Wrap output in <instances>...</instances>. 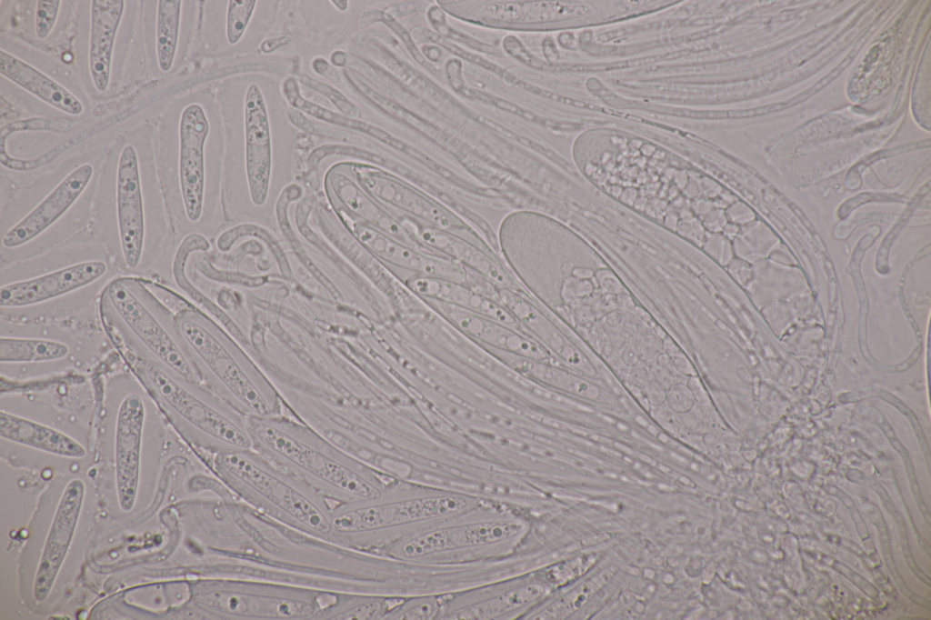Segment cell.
<instances>
[{
    "label": "cell",
    "instance_id": "cell-1",
    "mask_svg": "<svg viewBox=\"0 0 931 620\" xmlns=\"http://www.w3.org/2000/svg\"><path fill=\"white\" fill-rule=\"evenodd\" d=\"M212 514V579L283 585L327 597L368 595L365 549L285 524L233 493L215 496Z\"/></svg>",
    "mask_w": 931,
    "mask_h": 620
},
{
    "label": "cell",
    "instance_id": "cell-2",
    "mask_svg": "<svg viewBox=\"0 0 931 620\" xmlns=\"http://www.w3.org/2000/svg\"><path fill=\"white\" fill-rule=\"evenodd\" d=\"M144 168L137 148L121 146L115 159L112 195L94 212L95 239L122 270L136 272L158 260L172 226L162 205L146 198Z\"/></svg>",
    "mask_w": 931,
    "mask_h": 620
},
{
    "label": "cell",
    "instance_id": "cell-3",
    "mask_svg": "<svg viewBox=\"0 0 931 620\" xmlns=\"http://www.w3.org/2000/svg\"><path fill=\"white\" fill-rule=\"evenodd\" d=\"M214 466L217 477L245 503L285 524L336 541L330 502L268 458L251 449L222 452L216 455Z\"/></svg>",
    "mask_w": 931,
    "mask_h": 620
},
{
    "label": "cell",
    "instance_id": "cell-4",
    "mask_svg": "<svg viewBox=\"0 0 931 620\" xmlns=\"http://www.w3.org/2000/svg\"><path fill=\"white\" fill-rule=\"evenodd\" d=\"M95 172L89 162L77 164L40 198L4 213L1 260L5 264L25 260L75 240L88 225L89 210L81 202Z\"/></svg>",
    "mask_w": 931,
    "mask_h": 620
},
{
    "label": "cell",
    "instance_id": "cell-5",
    "mask_svg": "<svg viewBox=\"0 0 931 620\" xmlns=\"http://www.w3.org/2000/svg\"><path fill=\"white\" fill-rule=\"evenodd\" d=\"M265 456L315 488L335 506L379 498L382 491L348 457L304 431L268 418L246 423Z\"/></svg>",
    "mask_w": 931,
    "mask_h": 620
},
{
    "label": "cell",
    "instance_id": "cell-6",
    "mask_svg": "<svg viewBox=\"0 0 931 620\" xmlns=\"http://www.w3.org/2000/svg\"><path fill=\"white\" fill-rule=\"evenodd\" d=\"M114 261L97 240L75 239L36 256L5 264L19 274L0 286L2 309L48 304L85 290L110 275Z\"/></svg>",
    "mask_w": 931,
    "mask_h": 620
},
{
    "label": "cell",
    "instance_id": "cell-7",
    "mask_svg": "<svg viewBox=\"0 0 931 620\" xmlns=\"http://www.w3.org/2000/svg\"><path fill=\"white\" fill-rule=\"evenodd\" d=\"M196 602L213 619L315 620L333 597L283 585L208 579L200 585Z\"/></svg>",
    "mask_w": 931,
    "mask_h": 620
},
{
    "label": "cell",
    "instance_id": "cell-8",
    "mask_svg": "<svg viewBox=\"0 0 931 620\" xmlns=\"http://www.w3.org/2000/svg\"><path fill=\"white\" fill-rule=\"evenodd\" d=\"M240 99L229 121L239 126L244 144L245 179L252 202L263 205L273 175L275 133L285 124L283 98L277 85L263 76L238 79Z\"/></svg>",
    "mask_w": 931,
    "mask_h": 620
},
{
    "label": "cell",
    "instance_id": "cell-9",
    "mask_svg": "<svg viewBox=\"0 0 931 620\" xmlns=\"http://www.w3.org/2000/svg\"><path fill=\"white\" fill-rule=\"evenodd\" d=\"M198 102L181 112L175 159V198L170 204L172 226L180 234L197 225L204 215L207 185L206 148L221 122ZM188 234V235H189Z\"/></svg>",
    "mask_w": 931,
    "mask_h": 620
},
{
    "label": "cell",
    "instance_id": "cell-10",
    "mask_svg": "<svg viewBox=\"0 0 931 620\" xmlns=\"http://www.w3.org/2000/svg\"><path fill=\"white\" fill-rule=\"evenodd\" d=\"M104 303L122 325L151 353L185 381L195 375L178 344L151 305L152 294L144 279L121 276L105 287Z\"/></svg>",
    "mask_w": 931,
    "mask_h": 620
},
{
    "label": "cell",
    "instance_id": "cell-11",
    "mask_svg": "<svg viewBox=\"0 0 931 620\" xmlns=\"http://www.w3.org/2000/svg\"><path fill=\"white\" fill-rule=\"evenodd\" d=\"M145 372L154 388L170 407L194 427L217 442L223 452L252 449L253 440L246 424L208 405L157 365L148 363Z\"/></svg>",
    "mask_w": 931,
    "mask_h": 620
},
{
    "label": "cell",
    "instance_id": "cell-12",
    "mask_svg": "<svg viewBox=\"0 0 931 620\" xmlns=\"http://www.w3.org/2000/svg\"><path fill=\"white\" fill-rule=\"evenodd\" d=\"M182 338L211 372L251 413L252 417L268 418L272 408L257 387L216 336L189 312L175 317Z\"/></svg>",
    "mask_w": 931,
    "mask_h": 620
},
{
    "label": "cell",
    "instance_id": "cell-13",
    "mask_svg": "<svg viewBox=\"0 0 931 620\" xmlns=\"http://www.w3.org/2000/svg\"><path fill=\"white\" fill-rule=\"evenodd\" d=\"M85 494V483L74 478L61 495L34 578L33 595L37 602L47 599L65 560L81 515Z\"/></svg>",
    "mask_w": 931,
    "mask_h": 620
},
{
    "label": "cell",
    "instance_id": "cell-14",
    "mask_svg": "<svg viewBox=\"0 0 931 620\" xmlns=\"http://www.w3.org/2000/svg\"><path fill=\"white\" fill-rule=\"evenodd\" d=\"M145 418L142 397L137 394L127 395L118 407L115 439L117 500L125 512L134 508L137 495Z\"/></svg>",
    "mask_w": 931,
    "mask_h": 620
},
{
    "label": "cell",
    "instance_id": "cell-15",
    "mask_svg": "<svg viewBox=\"0 0 931 620\" xmlns=\"http://www.w3.org/2000/svg\"><path fill=\"white\" fill-rule=\"evenodd\" d=\"M90 4L88 68L94 86L103 93L110 82L113 48L125 2L93 0Z\"/></svg>",
    "mask_w": 931,
    "mask_h": 620
},
{
    "label": "cell",
    "instance_id": "cell-16",
    "mask_svg": "<svg viewBox=\"0 0 931 620\" xmlns=\"http://www.w3.org/2000/svg\"><path fill=\"white\" fill-rule=\"evenodd\" d=\"M0 73L47 105L71 115L83 112L81 101L50 76L1 49Z\"/></svg>",
    "mask_w": 931,
    "mask_h": 620
},
{
    "label": "cell",
    "instance_id": "cell-17",
    "mask_svg": "<svg viewBox=\"0 0 931 620\" xmlns=\"http://www.w3.org/2000/svg\"><path fill=\"white\" fill-rule=\"evenodd\" d=\"M0 436L5 440L68 458H82L85 447L68 435L44 424L0 412Z\"/></svg>",
    "mask_w": 931,
    "mask_h": 620
},
{
    "label": "cell",
    "instance_id": "cell-18",
    "mask_svg": "<svg viewBox=\"0 0 931 620\" xmlns=\"http://www.w3.org/2000/svg\"><path fill=\"white\" fill-rule=\"evenodd\" d=\"M360 235L364 242L379 255L396 265L432 273L435 271L441 273L443 269L447 271L457 270L455 264L445 263L443 262L445 259L423 255L420 251L408 248L400 244V242L392 241L373 229L363 227Z\"/></svg>",
    "mask_w": 931,
    "mask_h": 620
},
{
    "label": "cell",
    "instance_id": "cell-19",
    "mask_svg": "<svg viewBox=\"0 0 931 620\" xmlns=\"http://www.w3.org/2000/svg\"><path fill=\"white\" fill-rule=\"evenodd\" d=\"M69 346L60 341L43 337L1 335V363H40L65 358Z\"/></svg>",
    "mask_w": 931,
    "mask_h": 620
},
{
    "label": "cell",
    "instance_id": "cell-20",
    "mask_svg": "<svg viewBox=\"0 0 931 620\" xmlns=\"http://www.w3.org/2000/svg\"><path fill=\"white\" fill-rule=\"evenodd\" d=\"M384 504L387 527L404 522L460 512L467 506V501L458 496L420 498Z\"/></svg>",
    "mask_w": 931,
    "mask_h": 620
},
{
    "label": "cell",
    "instance_id": "cell-21",
    "mask_svg": "<svg viewBox=\"0 0 931 620\" xmlns=\"http://www.w3.org/2000/svg\"><path fill=\"white\" fill-rule=\"evenodd\" d=\"M183 2L157 1L155 19V55L162 72H169L176 55Z\"/></svg>",
    "mask_w": 931,
    "mask_h": 620
},
{
    "label": "cell",
    "instance_id": "cell-22",
    "mask_svg": "<svg viewBox=\"0 0 931 620\" xmlns=\"http://www.w3.org/2000/svg\"><path fill=\"white\" fill-rule=\"evenodd\" d=\"M388 602L369 595H337L323 605L315 620H373L385 618Z\"/></svg>",
    "mask_w": 931,
    "mask_h": 620
},
{
    "label": "cell",
    "instance_id": "cell-23",
    "mask_svg": "<svg viewBox=\"0 0 931 620\" xmlns=\"http://www.w3.org/2000/svg\"><path fill=\"white\" fill-rule=\"evenodd\" d=\"M537 585L521 586L487 601L461 609L451 615L456 619H488L527 605L542 595Z\"/></svg>",
    "mask_w": 931,
    "mask_h": 620
},
{
    "label": "cell",
    "instance_id": "cell-24",
    "mask_svg": "<svg viewBox=\"0 0 931 620\" xmlns=\"http://www.w3.org/2000/svg\"><path fill=\"white\" fill-rule=\"evenodd\" d=\"M521 529V525L508 522L468 525L449 530L450 543L455 546L493 543L514 536Z\"/></svg>",
    "mask_w": 931,
    "mask_h": 620
},
{
    "label": "cell",
    "instance_id": "cell-25",
    "mask_svg": "<svg viewBox=\"0 0 931 620\" xmlns=\"http://www.w3.org/2000/svg\"><path fill=\"white\" fill-rule=\"evenodd\" d=\"M225 16V35L229 45L243 40L258 7L257 1H227Z\"/></svg>",
    "mask_w": 931,
    "mask_h": 620
},
{
    "label": "cell",
    "instance_id": "cell-26",
    "mask_svg": "<svg viewBox=\"0 0 931 620\" xmlns=\"http://www.w3.org/2000/svg\"><path fill=\"white\" fill-rule=\"evenodd\" d=\"M450 545L449 530L439 529L413 538L402 546L400 554L405 557H415L440 551Z\"/></svg>",
    "mask_w": 931,
    "mask_h": 620
},
{
    "label": "cell",
    "instance_id": "cell-27",
    "mask_svg": "<svg viewBox=\"0 0 931 620\" xmlns=\"http://www.w3.org/2000/svg\"><path fill=\"white\" fill-rule=\"evenodd\" d=\"M60 6V0L36 1L35 31L39 39H45L52 32L58 17Z\"/></svg>",
    "mask_w": 931,
    "mask_h": 620
},
{
    "label": "cell",
    "instance_id": "cell-28",
    "mask_svg": "<svg viewBox=\"0 0 931 620\" xmlns=\"http://www.w3.org/2000/svg\"><path fill=\"white\" fill-rule=\"evenodd\" d=\"M73 125L68 120H47V119H30L16 121L3 126L1 129V143L5 141V138L14 132L25 131V130H51L55 132H67L71 130Z\"/></svg>",
    "mask_w": 931,
    "mask_h": 620
},
{
    "label": "cell",
    "instance_id": "cell-29",
    "mask_svg": "<svg viewBox=\"0 0 931 620\" xmlns=\"http://www.w3.org/2000/svg\"><path fill=\"white\" fill-rule=\"evenodd\" d=\"M301 80L305 85L311 87L312 89L319 91L320 93L328 96L329 98H332L333 103L343 112L345 115H346L347 117L354 116L353 114L350 112V108H352V104L349 103V101L346 100V98L343 95L338 93L333 87L326 84L315 81L306 75H303V78H301Z\"/></svg>",
    "mask_w": 931,
    "mask_h": 620
},
{
    "label": "cell",
    "instance_id": "cell-30",
    "mask_svg": "<svg viewBox=\"0 0 931 620\" xmlns=\"http://www.w3.org/2000/svg\"><path fill=\"white\" fill-rule=\"evenodd\" d=\"M436 610V602L429 599L403 609L400 613H392L387 615H394L393 618L395 619H428L435 615Z\"/></svg>",
    "mask_w": 931,
    "mask_h": 620
},
{
    "label": "cell",
    "instance_id": "cell-31",
    "mask_svg": "<svg viewBox=\"0 0 931 620\" xmlns=\"http://www.w3.org/2000/svg\"><path fill=\"white\" fill-rule=\"evenodd\" d=\"M908 596L914 603L919 605L927 606L929 605V602L926 599L923 598L922 596L916 594L910 593Z\"/></svg>",
    "mask_w": 931,
    "mask_h": 620
},
{
    "label": "cell",
    "instance_id": "cell-32",
    "mask_svg": "<svg viewBox=\"0 0 931 620\" xmlns=\"http://www.w3.org/2000/svg\"><path fill=\"white\" fill-rule=\"evenodd\" d=\"M912 570L919 579L924 581L926 584L930 585V578L926 574H924V572H922L917 566H915Z\"/></svg>",
    "mask_w": 931,
    "mask_h": 620
},
{
    "label": "cell",
    "instance_id": "cell-33",
    "mask_svg": "<svg viewBox=\"0 0 931 620\" xmlns=\"http://www.w3.org/2000/svg\"><path fill=\"white\" fill-rule=\"evenodd\" d=\"M918 540H919V544H920L921 547L925 550V552L928 555H931V547H930L929 544L924 538H922V537H919Z\"/></svg>",
    "mask_w": 931,
    "mask_h": 620
},
{
    "label": "cell",
    "instance_id": "cell-34",
    "mask_svg": "<svg viewBox=\"0 0 931 620\" xmlns=\"http://www.w3.org/2000/svg\"><path fill=\"white\" fill-rule=\"evenodd\" d=\"M686 225H688V227H694V226H696V225H694V223H687ZM693 230H694L695 234L696 235L698 231L695 230V228H693ZM696 236H697V238H700V237H699V236H698L697 235H696Z\"/></svg>",
    "mask_w": 931,
    "mask_h": 620
}]
</instances>
